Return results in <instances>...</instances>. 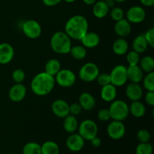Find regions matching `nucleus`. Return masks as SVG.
Segmentation results:
<instances>
[{"mask_svg":"<svg viewBox=\"0 0 154 154\" xmlns=\"http://www.w3.org/2000/svg\"><path fill=\"white\" fill-rule=\"evenodd\" d=\"M153 150V146L149 142H140L135 148V154H152Z\"/></svg>","mask_w":154,"mask_h":154,"instance_id":"33","label":"nucleus"},{"mask_svg":"<svg viewBox=\"0 0 154 154\" xmlns=\"http://www.w3.org/2000/svg\"><path fill=\"white\" fill-rule=\"evenodd\" d=\"M5 154H13V153H5Z\"/></svg>","mask_w":154,"mask_h":154,"instance_id":"51","label":"nucleus"},{"mask_svg":"<svg viewBox=\"0 0 154 154\" xmlns=\"http://www.w3.org/2000/svg\"><path fill=\"white\" fill-rule=\"evenodd\" d=\"M109 75L111 77V84L115 87H122L128 81L127 69L123 65L116 66Z\"/></svg>","mask_w":154,"mask_h":154,"instance_id":"7","label":"nucleus"},{"mask_svg":"<svg viewBox=\"0 0 154 154\" xmlns=\"http://www.w3.org/2000/svg\"><path fill=\"white\" fill-rule=\"evenodd\" d=\"M83 46L86 48H94L100 43V37L99 35L93 32H87L84 37L81 39Z\"/></svg>","mask_w":154,"mask_h":154,"instance_id":"19","label":"nucleus"},{"mask_svg":"<svg viewBox=\"0 0 154 154\" xmlns=\"http://www.w3.org/2000/svg\"><path fill=\"white\" fill-rule=\"evenodd\" d=\"M98 119L101 121H108L111 118V114H110L109 110L106 108H102L99 110L98 112Z\"/></svg>","mask_w":154,"mask_h":154,"instance_id":"40","label":"nucleus"},{"mask_svg":"<svg viewBox=\"0 0 154 154\" xmlns=\"http://www.w3.org/2000/svg\"><path fill=\"white\" fill-rule=\"evenodd\" d=\"M141 5L146 7H151L154 5V0H139Z\"/></svg>","mask_w":154,"mask_h":154,"instance_id":"45","label":"nucleus"},{"mask_svg":"<svg viewBox=\"0 0 154 154\" xmlns=\"http://www.w3.org/2000/svg\"><path fill=\"white\" fill-rule=\"evenodd\" d=\"M146 17V12L141 6H132L126 11V20L132 23H140Z\"/></svg>","mask_w":154,"mask_h":154,"instance_id":"11","label":"nucleus"},{"mask_svg":"<svg viewBox=\"0 0 154 154\" xmlns=\"http://www.w3.org/2000/svg\"><path fill=\"white\" fill-rule=\"evenodd\" d=\"M107 133L111 139L120 140L126 134V127L122 121L113 120L107 127Z\"/></svg>","mask_w":154,"mask_h":154,"instance_id":"10","label":"nucleus"},{"mask_svg":"<svg viewBox=\"0 0 154 154\" xmlns=\"http://www.w3.org/2000/svg\"><path fill=\"white\" fill-rule=\"evenodd\" d=\"M109 11L110 8L108 7L105 1L99 0L93 4V14L98 19H102V18L105 17L109 13Z\"/></svg>","mask_w":154,"mask_h":154,"instance_id":"22","label":"nucleus"},{"mask_svg":"<svg viewBox=\"0 0 154 154\" xmlns=\"http://www.w3.org/2000/svg\"><path fill=\"white\" fill-rule=\"evenodd\" d=\"M137 138L141 143L149 142L150 140V133L147 129H141L137 132Z\"/></svg>","mask_w":154,"mask_h":154,"instance_id":"37","label":"nucleus"},{"mask_svg":"<svg viewBox=\"0 0 154 154\" xmlns=\"http://www.w3.org/2000/svg\"><path fill=\"white\" fill-rule=\"evenodd\" d=\"M147 47H148V44H147L145 38H144V34L138 35L137 37H135L133 42H132L133 51H135V52L139 54L145 52L147 49Z\"/></svg>","mask_w":154,"mask_h":154,"instance_id":"26","label":"nucleus"},{"mask_svg":"<svg viewBox=\"0 0 154 154\" xmlns=\"http://www.w3.org/2000/svg\"><path fill=\"white\" fill-rule=\"evenodd\" d=\"M110 14H111V17L114 21L120 20L123 19V17H124V11L120 7H115L114 6V8H112L111 11H110Z\"/></svg>","mask_w":154,"mask_h":154,"instance_id":"35","label":"nucleus"},{"mask_svg":"<svg viewBox=\"0 0 154 154\" xmlns=\"http://www.w3.org/2000/svg\"><path fill=\"white\" fill-rule=\"evenodd\" d=\"M61 1L62 0H42V2L48 7H53L58 5Z\"/></svg>","mask_w":154,"mask_h":154,"instance_id":"43","label":"nucleus"},{"mask_svg":"<svg viewBox=\"0 0 154 154\" xmlns=\"http://www.w3.org/2000/svg\"><path fill=\"white\" fill-rule=\"evenodd\" d=\"M145 101L150 106L154 105V91H147L145 95Z\"/></svg>","mask_w":154,"mask_h":154,"instance_id":"42","label":"nucleus"},{"mask_svg":"<svg viewBox=\"0 0 154 154\" xmlns=\"http://www.w3.org/2000/svg\"><path fill=\"white\" fill-rule=\"evenodd\" d=\"M102 154H105V153H102Z\"/></svg>","mask_w":154,"mask_h":154,"instance_id":"52","label":"nucleus"},{"mask_svg":"<svg viewBox=\"0 0 154 154\" xmlns=\"http://www.w3.org/2000/svg\"><path fill=\"white\" fill-rule=\"evenodd\" d=\"M144 38L147 41L148 46L154 47V28H150L144 34Z\"/></svg>","mask_w":154,"mask_h":154,"instance_id":"39","label":"nucleus"},{"mask_svg":"<svg viewBox=\"0 0 154 154\" xmlns=\"http://www.w3.org/2000/svg\"><path fill=\"white\" fill-rule=\"evenodd\" d=\"M55 82L62 87H70L76 81V75L70 69H60L54 76Z\"/></svg>","mask_w":154,"mask_h":154,"instance_id":"8","label":"nucleus"},{"mask_svg":"<svg viewBox=\"0 0 154 154\" xmlns=\"http://www.w3.org/2000/svg\"><path fill=\"white\" fill-rule=\"evenodd\" d=\"M139 66L143 72L146 73L153 72L154 69V60L150 56H145L139 61Z\"/></svg>","mask_w":154,"mask_h":154,"instance_id":"29","label":"nucleus"},{"mask_svg":"<svg viewBox=\"0 0 154 154\" xmlns=\"http://www.w3.org/2000/svg\"><path fill=\"white\" fill-rule=\"evenodd\" d=\"M129 114H131L133 117H137V118L144 117L146 113L145 106L139 100L132 102V103L129 105Z\"/></svg>","mask_w":154,"mask_h":154,"instance_id":"24","label":"nucleus"},{"mask_svg":"<svg viewBox=\"0 0 154 154\" xmlns=\"http://www.w3.org/2000/svg\"><path fill=\"white\" fill-rule=\"evenodd\" d=\"M88 21L82 15H75L69 18L65 25V32L71 39L79 40L88 32Z\"/></svg>","mask_w":154,"mask_h":154,"instance_id":"1","label":"nucleus"},{"mask_svg":"<svg viewBox=\"0 0 154 154\" xmlns=\"http://www.w3.org/2000/svg\"><path fill=\"white\" fill-rule=\"evenodd\" d=\"M116 87H117L111 84L102 87V90H101V97L105 102H111L115 100L117 94Z\"/></svg>","mask_w":154,"mask_h":154,"instance_id":"21","label":"nucleus"},{"mask_svg":"<svg viewBox=\"0 0 154 154\" xmlns=\"http://www.w3.org/2000/svg\"><path fill=\"white\" fill-rule=\"evenodd\" d=\"M111 118L114 120L122 121L126 120L129 115V108L128 104L121 99H117L111 102L109 108Z\"/></svg>","mask_w":154,"mask_h":154,"instance_id":"4","label":"nucleus"},{"mask_svg":"<svg viewBox=\"0 0 154 154\" xmlns=\"http://www.w3.org/2000/svg\"><path fill=\"white\" fill-rule=\"evenodd\" d=\"M105 2H106L107 5H108V7L110 9L112 8H114V6H115V1L114 0H107V1H105Z\"/></svg>","mask_w":154,"mask_h":154,"instance_id":"46","label":"nucleus"},{"mask_svg":"<svg viewBox=\"0 0 154 154\" xmlns=\"http://www.w3.org/2000/svg\"><path fill=\"white\" fill-rule=\"evenodd\" d=\"M90 142H91L92 146H93V147H99V146L101 145V144H102L101 139L98 136H96L93 138H92V139L90 140Z\"/></svg>","mask_w":154,"mask_h":154,"instance_id":"44","label":"nucleus"},{"mask_svg":"<svg viewBox=\"0 0 154 154\" xmlns=\"http://www.w3.org/2000/svg\"><path fill=\"white\" fill-rule=\"evenodd\" d=\"M23 154H42L41 145L36 142L26 143L23 148Z\"/></svg>","mask_w":154,"mask_h":154,"instance_id":"31","label":"nucleus"},{"mask_svg":"<svg viewBox=\"0 0 154 154\" xmlns=\"http://www.w3.org/2000/svg\"><path fill=\"white\" fill-rule=\"evenodd\" d=\"M78 122L76 119V117L69 114V115L64 117L63 121V128L65 131L68 133H74L78 128Z\"/></svg>","mask_w":154,"mask_h":154,"instance_id":"25","label":"nucleus"},{"mask_svg":"<svg viewBox=\"0 0 154 154\" xmlns=\"http://www.w3.org/2000/svg\"><path fill=\"white\" fill-rule=\"evenodd\" d=\"M126 69H127L128 80H129L131 83L139 84L142 81L144 78V72L138 65H129Z\"/></svg>","mask_w":154,"mask_h":154,"instance_id":"17","label":"nucleus"},{"mask_svg":"<svg viewBox=\"0 0 154 154\" xmlns=\"http://www.w3.org/2000/svg\"><path fill=\"white\" fill-rule=\"evenodd\" d=\"M112 50L116 55L123 56L126 54L129 50V44L124 38H118L112 45Z\"/></svg>","mask_w":154,"mask_h":154,"instance_id":"23","label":"nucleus"},{"mask_svg":"<svg viewBox=\"0 0 154 154\" xmlns=\"http://www.w3.org/2000/svg\"><path fill=\"white\" fill-rule=\"evenodd\" d=\"M42 154H60L59 145L53 141H47L41 145Z\"/></svg>","mask_w":154,"mask_h":154,"instance_id":"28","label":"nucleus"},{"mask_svg":"<svg viewBox=\"0 0 154 154\" xmlns=\"http://www.w3.org/2000/svg\"><path fill=\"white\" fill-rule=\"evenodd\" d=\"M22 30L27 38L35 39L42 35V26L38 21L35 20H28L23 24Z\"/></svg>","mask_w":154,"mask_h":154,"instance_id":"9","label":"nucleus"},{"mask_svg":"<svg viewBox=\"0 0 154 154\" xmlns=\"http://www.w3.org/2000/svg\"><path fill=\"white\" fill-rule=\"evenodd\" d=\"M114 1H115V2L122 3V2H124L126 1V0H114Z\"/></svg>","mask_w":154,"mask_h":154,"instance_id":"49","label":"nucleus"},{"mask_svg":"<svg viewBox=\"0 0 154 154\" xmlns=\"http://www.w3.org/2000/svg\"><path fill=\"white\" fill-rule=\"evenodd\" d=\"M55 84L54 77L44 72L37 74L32 78L30 87L36 96H45L54 90Z\"/></svg>","mask_w":154,"mask_h":154,"instance_id":"2","label":"nucleus"},{"mask_svg":"<svg viewBox=\"0 0 154 154\" xmlns=\"http://www.w3.org/2000/svg\"><path fill=\"white\" fill-rule=\"evenodd\" d=\"M79 104L82 109L85 110V111H91L96 106V102L93 95L87 93V92H84L80 95Z\"/></svg>","mask_w":154,"mask_h":154,"instance_id":"20","label":"nucleus"},{"mask_svg":"<svg viewBox=\"0 0 154 154\" xmlns=\"http://www.w3.org/2000/svg\"><path fill=\"white\" fill-rule=\"evenodd\" d=\"M26 74L23 69H17L12 72V79L17 84H20L25 80Z\"/></svg>","mask_w":154,"mask_h":154,"instance_id":"36","label":"nucleus"},{"mask_svg":"<svg viewBox=\"0 0 154 154\" xmlns=\"http://www.w3.org/2000/svg\"><path fill=\"white\" fill-rule=\"evenodd\" d=\"M45 69L46 73L54 77L61 69L60 62L57 59H51L45 64Z\"/></svg>","mask_w":154,"mask_h":154,"instance_id":"27","label":"nucleus"},{"mask_svg":"<svg viewBox=\"0 0 154 154\" xmlns=\"http://www.w3.org/2000/svg\"><path fill=\"white\" fill-rule=\"evenodd\" d=\"M66 2H68V3H72V2H75L76 0H64Z\"/></svg>","mask_w":154,"mask_h":154,"instance_id":"48","label":"nucleus"},{"mask_svg":"<svg viewBox=\"0 0 154 154\" xmlns=\"http://www.w3.org/2000/svg\"><path fill=\"white\" fill-rule=\"evenodd\" d=\"M99 69L96 63H87L81 66L79 70V78L84 82H92L98 77Z\"/></svg>","mask_w":154,"mask_h":154,"instance_id":"6","label":"nucleus"},{"mask_svg":"<svg viewBox=\"0 0 154 154\" xmlns=\"http://www.w3.org/2000/svg\"><path fill=\"white\" fill-rule=\"evenodd\" d=\"M26 95V88L25 86L20 84H15L11 87L8 92V97L12 102H20L23 101Z\"/></svg>","mask_w":154,"mask_h":154,"instance_id":"14","label":"nucleus"},{"mask_svg":"<svg viewBox=\"0 0 154 154\" xmlns=\"http://www.w3.org/2000/svg\"><path fill=\"white\" fill-rule=\"evenodd\" d=\"M84 2V4L88 5H92L94 4L96 2H97V0H82Z\"/></svg>","mask_w":154,"mask_h":154,"instance_id":"47","label":"nucleus"},{"mask_svg":"<svg viewBox=\"0 0 154 154\" xmlns=\"http://www.w3.org/2000/svg\"><path fill=\"white\" fill-rule=\"evenodd\" d=\"M143 87L147 91H154V73L149 72L142 79Z\"/></svg>","mask_w":154,"mask_h":154,"instance_id":"32","label":"nucleus"},{"mask_svg":"<svg viewBox=\"0 0 154 154\" xmlns=\"http://www.w3.org/2000/svg\"><path fill=\"white\" fill-rule=\"evenodd\" d=\"M140 55L135 51L126 53V61L129 65H138L140 61Z\"/></svg>","mask_w":154,"mask_h":154,"instance_id":"34","label":"nucleus"},{"mask_svg":"<svg viewBox=\"0 0 154 154\" xmlns=\"http://www.w3.org/2000/svg\"><path fill=\"white\" fill-rule=\"evenodd\" d=\"M81 111H82V108L79 103H73L69 105V112L72 115H78V114H81Z\"/></svg>","mask_w":154,"mask_h":154,"instance_id":"41","label":"nucleus"},{"mask_svg":"<svg viewBox=\"0 0 154 154\" xmlns=\"http://www.w3.org/2000/svg\"><path fill=\"white\" fill-rule=\"evenodd\" d=\"M51 48L54 52L58 54H69L72 48V42L65 32H56L51 38Z\"/></svg>","mask_w":154,"mask_h":154,"instance_id":"3","label":"nucleus"},{"mask_svg":"<svg viewBox=\"0 0 154 154\" xmlns=\"http://www.w3.org/2000/svg\"><path fill=\"white\" fill-rule=\"evenodd\" d=\"M126 95L128 99L132 102L140 100L143 96L142 87L139 84L130 83L126 87Z\"/></svg>","mask_w":154,"mask_h":154,"instance_id":"16","label":"nucleus"},{"mask_svg":"<svg viewBox=\"0 0 154 154\" xmlns=\"http://www.w3.org/2000/svg\"><path fill=\"white\" fill-rule=\"evenodd\" d=\"M14 56V48L8 43L0 44V64L6 65L12 61Z\"/></svg>","mask_w":154,"mask_h":154,"instance_id":"15","label":"nucleus"},{"mask_svg":"<svg viewBox=\"0 0 154 154\" xmlns=\"http://www.w3.org/2000/svg\"><path fill=\"white\" fill-rule=\"evenodd\" d=\"M69 54L75 60H81L87 56V49L83 45H77L71 48Z\"/></svg>","mask_w":154,"mask_h":154,"instance_id":"30","label":"nucleus"},{"mask_svg":"<svg viewBox=\"0 0 154 154\" xmlns=\"http://www.w3.org/2000/svg\"><path fill=\"white\" fill-rule=\"evenodd\" d=\"M96 80L97 81L99 85L102 86V87L111 84V77H110L109 74L99 73Z\"/></svg>","mask_w":154,"mask_h":154,"instance_id":"38","label":"nucleus"},{"mask_svg":"<svg viewBox=\"0 0 154 154\" xmlns=\"http://www.w3.org/2000/svg\"><path fill=\"white\" fill-rule=\"evenodd\" d=\"M78 134L85 141H90L92 138L97 136L98 126L93 120H84L78 125Z\"/></svg>","mask_w":154,"mask_h":154,"instance_id":"5","label":"nucleus"},{"mask_svg":"<svg viewBox=\"0 0 154 154\" xmlns=\"http://www.w3.org/2000/svg\"><path fill=\"white\" fill-rule=\"evenodd\" d=\"M66 147L72 152H78L84 147L85 140L77 133H72L66 139Z\"/></svg>","mask_w":154,"mask_h":154,"instance_id":"12","label":"nucleus"},{"mask_svg":"<svg viewBox=\"0 0 154 154\" xmlns=\"http://www.w3.org/2000/svg\"><path fill=\"white\" fill-rule=\"evenodd\" d=\"M52 112L57 117L64 118L70 114L69 112V105L66 101L63 99H56L51 105Z\"/></svg>","mask_w":154,"mask_h":154,"instance_id":"13","label":"nucleus"},{"mask_svg":"<svg viewBox=\"0 0 154 154\" xmlns=\"http://www.w3.org/2000/svg\"><path fill=\"white\" fill-rule=\"evenodd\" d=\"M132 31L131 24L127 20L122 19L116 21L114 25V32L120 38H125L129 35Z\"/></svg>","mask_w":154,"mask_h":154,"instance_id":"18","label":"nucleus"},{"mask_svg":"<svg viewBox=\"0 0 154 154\" xmlns=\"http://www.w3.org/2000/svg\"><path fill=\"white\" fill-rule=\"evenodd\" d=\"M102 1H105H105H107V0H102Z\"/></svg>","mask_w":154,"mask_h":154,"instance_id":"50","label":"nucleus"}]
</instances>
